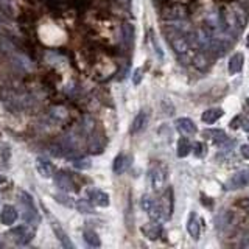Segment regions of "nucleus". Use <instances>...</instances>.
I'll use <instances>...</instances> for the list:
<instances>
[{
  "label": "nucleus",
  "instance_id": "f257e3e1",
  "mask_svg": "<svg viewBox=\"0 0 249 249\" xmlns=\"http://www.w3.org/2000/svg\"><path fill=\"white\" fill-rule=\"evenodd\" d=\"M224 27L228 28L232 35L238 33V31L246 27V11L240 3H231L221 14Z\"/></svg>",
  "mask_w": 249,
  "mask_h": 249
},
{
  "label": "nucleus",
  "instance_id": "f03ea898",
  "mask_svg": "<svg viewBox=\"0 0 249 249\" xmlns=\"http://www.w3.org/2000/svg\"><path fill=\"white\" fill-rule=\"evenodd\" d=\"M19 196H20V204L23 206V210H25V215H23V220L28 221V224H33L39 221V215H37V210L35 207V202H33V196L30 193L20 190L19 192Z\"/></svg>",
  "mask_w": 249,
  "mask_h": 249
},
{
  "label": "nucleus",
  "instance_id": "7ed1b4c3",
  "mask_svg": "<svg viewBox=\"0 0 249 249\" xmlns=\"http://www.w3.org/2000/svg\"><path fill=\"white\" fill-rule=\"evenodd\" d=\"M168 42H170L171 47H173V50H175L178 54H185L187 52L190 50V42H189V39H187V36L182 35L181 31H178L175 27L171 28V31L168 33Z\"/></svg>",
  "mask_w": 249,
  "mask_h": 249
},
{
  "label": "nucleus",
  "instance_id": "20e7f679",
  "mask_svg": "<svg viewBox=\"0 0 249 249\" xmlns=\"http://www.w3.org/2000/svg\"><path fill=\"white\" fill-rule=\"evenodd\" d=\"M8 237H10L14 243L18 245H27L31 241V238L35 237V226H18V228H13L8 232Z\"/></svg>",
  "mask_w": 249,
  "mask_h": 249
},
{
  "label": "nucleus",
  "instance_id": "39448f33",
  "mask_svg": "<svg viewBox=\"0 0 249 249\" xmlns=\"http://www.w3.org/2000/svg\"><path fill=\"white\" fill-rule=\"evenodd\" d=\"M150 184H151V189L154 192H163L165 189V184H167V170L165 167L162 165H154L150 170Z\"/></svg>",
  "mask_w": 249,
  "mask_h": 249
},
{
  "label": "nucleus",
  "instance_id": "423d86ee",
  "mask_svg": "<svg viewBox=\"0 0 249 249\" xmlns=\"http://www.w3.org/2000/svg\"><path fill=\"white\" fill-rule=\"evenodd\" d=\"M248 185H249V168H245L233 175L229 181L224 184V189L226 190H238V189H243V187H248Z\"/></svg>",
  "mask_w": 249,
  "mask_h": 249
},
{
  "label": "nucleus",
  "instance_id": "0eeeda50",
  "mask_svg": "<svg viewBox=\"0 0 249 249\" xmlns=\"http://www.w3.org/2000/svg\"><path fill=\"white\" fill-rule=\"evenodd\" d=\"M159 206L162 210V221H168L173 215V190L167 189L159 199Z\"/></svg>",
  "mask_w": 249,
  "mask_h": 249
},
{
  "label": "nucleus",
  "instance_id": "6e6552de",
  "mask_svg": "<svg viewBox=\"0 0 249 249\" xmlns=\"http://www.w3.org/2000/svg\"><path fill=\"white\" fill-rule=\"evenodd\" d=\"M49 215V220H50V226H52V229H53V232H54V235L58 237V240H59V243L64 246V248H73V245H72V241L69 240V237H67V233L64 232V229H62V226L59 224V221L56 220L54 216H52L50 213H47Z\"/></svg>",
  "mask_w": 249,
  "mask_h": 249
},
{
  "label": "nucleus",
  "instance_id": "1a4fd4ad",
  "mask_svg": "<svg viewBox=\"0 0 249 249\" xmlns=\"http://www.w3.org/2000/svg\"><path fill=\"white\" fill-rule=\"evenodd\" d=\"M202 136L210 139V140H213V142L220 146L233 145V142H231V140L228 139V136H226V132L223 129H206L204 132H202Z\"/></svg>",
  "mask_w": 249,
  "mask_h": 249
},
{
  "label": "nucleus",
  "instance_id": "9d476101",
  "mask_svg": "<svg viewBox=\"0 0 249 249\" xmlns=\"http://www.w3.org/2000/svg\"><path fill=\"white\" fill-rule=\"evenodd\" d=\"M162 18L167 20H171V22L184 20L185 19V8L181 5H171L162 11Z\"/></svg>",
  "mask_w": 249,
  "mask_h": 249
},
{
  "label": "nucleus",
  "instance_id": "9b49d317",
  "mask_svg": "<svg viewBox=\"0 0 249 249\" xmlns=\"http://www.w3.org/2000/svg\"><path fill=\"white\" fill-rule=\"evenodd\" d=\"M195 41H196L201 49H210L212 47V31H210V28H198L195 31Z\"/></svg>",
  "mask_w": 249,
  "mask_h": 249
},
{
  "label": "nucleus",
  "instance_id": "f8f14e48",
  "mask_svg": "<svg viewBox=\"0 0 249 249\" xmlns=\"http://www.w3.org/2000/svg\"><path fill=\"white\" fill-rule=\"evenodd\" d=\"M88 196L90 199L92 204H95L98 207H107L109 206V195L101 192V190H88Z\"/></svg>",
  "mask_w": 249,
  "mask_h": 249
},
{
  "label": "nucleus",
  "instance_id": "ddd939ff",
  "mask_svg": "<svg viewBox=\"0 0 249 249\" xmlns=\"http://www.w3.org/2000/svg\"><path fill=\"white\" fill-rule=\"evenodd\" d=\"M175 124H176V129L181 132L182 136H192L196 132V124H195L190 119H187V117L178 119Z\"/></svg>",
  "mask_w": 249,
  "mask_h": 249
},
{
  "label": "nucleus",
  "instance_id": "4468645a",
  "mask_svg": "<svg viewBox=\"0 0 249 249\" xmlns=\"http://www.w3.org/2000/svg\"><path fill=\"white\" fill-rule=\"evenodd\" d=\"M16 220H18V210L10 204L3 206L2 212H0V221H2V224L11 226V224H14Z\"/></svg>",
  "mask_w": 249,
  "mask_h": 249
},
{
  "label": "nucleus",
  "instance_id": "2eb2a0df",
  "mask_svg": "<svg viewBox=\"0 0 249 249\" xmlns=\"http://www.w3.org/2000/svg\"><path fill=\"white\" fill-rule=\"evenodd\" d=\"M54 184H56L61 190H66V192H70L75 189L72 179H70V176L67 173H64V171H59V173L54 175Z\"/></svg>",
  "mask_w": 249,
  "mask_h": 249
},
{
  "label": "nucleus",
  "instance_id": "dca6fc26",
  "mask_svg": "<svg viewBox=\"0 0 249 249\" xmlns=\"http://www.w3.org/2000/svg\"><path fill=\"white\" fill-rule=\"evenodd\" d=\"M187 231H189L190 237L193 240H198L201 235V226H199V220L198 216L195 215L193 212L189 215V221H187Z\"/></svg>",
  "mask_w": 249,
  "mask_h": 249
},
{
  "label": "nucleus",
  "instance_id": "f3484780",
  "mask_svg": "<svg viewBox=\"0 0 249 249\" xmlns=\"http://www.w3.org/2000/svg\"><path fill=\"white\" fill-rule=\"evenodd\" d=\"M142 232H143V235L146 238H150V240H158L160 237V233H162V228H160V224L159 221H153L150 224H146L142 228Z\"/></svg>",
  "mask_w": 249,
  "mask_h": 249
},
{
  "label": "nucleus",
  "instance_id": "a211bd4d",
  "mask_svg": "<svg viewBox=\"0 0 249 249\" xmlns=\"http://www.w3.org/2000/svg\"><path fill=\"white\" fill-rule=\"evenodd\" d=\"M36 168H37V173L41 175L42 178H52L53 176V165H52V162H49L44 158H39L36 160Z\"/></svg>",
  "mask_w": 249,
  "mask_h": 249
},
{
  "label": "nucleus",
  "instance_id": "6ab92c4d",
  "mask_svg": "<svg viewBox=\"0 0 249 249\" xmlns=\"http://www.w3.org/2000/svg\"><path fill=\"white\" fill-rule=\"evenodd\" d=\"M243 62H245V56L241 53H235L232 54L231 59H229V72L232 75L240 73L241 69H243Z\"/></svg>",
  "mask_w": 249,
  "mask_h": 249
},
{
  "label": "nucleus",
  "instance_id": "aec40b11",
  "mask_svg": "<svg viewBox=\"0 0 249 249\" xmlns=\"http://www.w3.org/2000/svg\"><path fill=\"white\" fill-rule=\"evenodd\" d=\"M129 167V158L124 154H119L117 158L114 159V165H112V170L115 175H122L126 171V168Z\"/></svg>",
  "mask_w": 249,
  "mask_h": 249
},
{
  "label": "nucleus",
  "instance_id": "412c9836",
  "mask_svg": "<svg viewBox=\"0 0 249 249\" xmlns=\"http://www.w3.org/2000/svg\"><path fill=\"white\" fill-rule=\"evenodd\" d=\"M221 115H223V109L212 107V109H207L206 112H202L201 120L204 122V123H207V124H212V123H215L218 119H220Z\"/></svg>",
  "mask_w": 249,
  "mask_h": 249
},
{
  "label": "nucleus",
  "instance_id": "4be33fe9",
  "mask_svg": "<svg viewBox=\"0 0 249 249\" xmlns=\"http://www.w3.org/2000/svg\"><path fill=\"white\" fill-rule=\"evenodd\" d=\"M146 122H148V115H146V112H145V111L139 112V114L136 115L134 122H132V124H131V132H132V134H137V132L142 131V129L145 128Z\"/></svg>",
  "mask_w": 249,
  "mask_h": 249
},
{
  "label": "nucleus",
  "instance_id": "5701e85b",
  "mask_svg": "<svg viewBox=\"0 0 249 249\" xmlns=\"http://www.w3.org/2000/svg\"><path fill=\"white\" fill-rule=\"evenodd\" d=\"M192 64L198 70H206L209 67V58L204 52H196L192 58Z\"/></svg>",
  "mask_w": 249,
  "mask_h": 249
},
{
  "label": "nucleus",
  "instance_id": "b1692460",
  "mask_svg": "<svg viewBox=\"0 0 249 249\" xmlns=\"http://www.w3.org/2000/svg\"><path fill=\"white\" fill-rule=\"evenodd\" d=\"M192 151V145L189 142V139H179L178 142V158H185V156H189Z\"/></svg>",
  "mask_w": 249,
  "mask_h": 249
},
{
  "label": "nucleus",
  "instance_id": "393cba45",
  "mask_svg": "<svg viewBox=\"0 0 249 249\" xmlns=\"http://www.w3.org/2000/svg\"><path fill=\"white\" fill-rule=\"evenodd\" d=\"M84 241H86V243H88L89 246H92V248H98V246L101 245L100 237H98L93 231H86V232H84Z\"/></svg>",
  "mask_w": 249,
  "mask_h": 249
},
{
  "label": "nucleus",
  "instance_id": "a878e982",
  "mask_svg": "<svg viewBox=\"0 0 249 249\" xmlns=\"http://www.w3.org/2000/svg\"><path fill=\"white\" fill-rule=\"evenodd\" d=\"M54 199H56L59 204H62V206H67V207H75V199L72 198V196H69V195H64V193H59V195H56L54 196Z\"/></svg>",
  "mask_w": 249,
  "mask_h": 249
},
{
  "label": "nucleus",
  "instance_id": "bb28decb",
  "mask_svg": "<svg viewBox=\"0 0 249 249\" xmlns=\"http://www.w3.org/2000/svg\"><path fill=\"white\" fill-rule=\"evenodd\" d=\"M154 204H156V201L150 196V195H143L142 199H140V207H142L146 213L154 207Z\"/></svg>",
  "mask_w": 249,
  "mask_h": 249
},
{
  "label": "nucleus",
  "instance_id": "cd10ccee",
  "mask_svg": "<svg viewBox=\"0 0 249 249\" xmlns=\"http://www.w3.org/2000/svg\"><path fill=\"white\" fill-rule=\"evenodd\" d=\"M192 150H193V153H195L196 158H204V156L207 154V146L202 142H195L192 145Z\"/></svg>",
  "mask_w": 249,
  "mask_h": 249
},
{
  "label": "nucleus",
  "instance_id": "c85d7f7f",
  "mask_svg": "<svg viewBox=\"0 0 249 249\" xmlns=\"http://www.w3.org/2000/svg\"><path fill=\"white\" fill-rule=\"evenodd\" d=\"M123 36H124V41H126L128 44L132 41V37H134V28H132V25L124 23L123 25Z\"/></svg>",
  "mask_w": 249,
  "mask_h": 249
},
{
  "label": "nucleus",
  "instance_id": "c756f323",
  "mask_svg": "<svg viewBox=\"0 0 249 249\" xmlns=\"http://www.w3.org/2000/svg\"><path fill=\"white\" fill-rule=\"evenodd\" d=\"M75 207L80 210V212H83V213H90L92 212V209H90V206L88 204V201H86V199H80L75 204Z\"/></svg>",
  "mask_w": 249,
  "mask_h": 249
},
{
  "label": "nucleus",
  "instance_id": "7c9ffc66",
  "mask_svg": "<svg viewBox=\"0 0 249 249\" xmlns=\"http://www.w3.org/2000/svg\"><path fill=\"white\" fill-rule=\"evenodd\" d=\"M73 165L76 168H80V170H88L90 167V160H88V159H76L73 162Z\"/></svg>",
  "mask_w": 249,
  "mask_h": 249
},
{
  "label": "nucleus",
  "instance_id": "2f4dec72",
  "mask_svg": "<svg viewBox=\"0 0 249 249\" xmlns=\"http://www.w3.org/2000/svg\"><path fill=\"white\" fill-rule=\"evenodd\" d=\"M241 122H243V115H237L235 119H232V120H231L229 126H231L232 129H237V128H240Z\"/></svg>",
  "mask_w": 249,
  "mask_h": 249
},
{
  "label": "nucleus",
  "instance_id": "473e14b6",
  "mask_svg": "<svg viewBox=\"0 0 249 249\" xmlns=\"http://www.w3.org/2000/svg\"><path fill=\"white\" fill-rule=\"evenodd\" d=\"M140 81H142V69H137L134 72V76H132V83L137 86L140 84Z\"/></svg>",
  "mask_w": 249,
  "mask_h": 249
},
{
  "label": "nucleus",
  "instance_id": "72a5a7b5",
  "mask_svg": "<svg viewBox=\"0 0 249 249\" xmlns=\"http://www.w3.org/2000/svg\"><path fill=\"white\" fill-rule=\"evenodd\" d=\"M238 207H240V209H243L245 212L249 213V199H240V201H238Z\"/></svg>",
  "mask_w": 249,
  "mask_h": 249
},
{
  "label": "nucleus",
  "instance_id": "f704fd0d",
  "mask_svg": "<svg viewBox=\"0 0 249 249\" xmlns=\"http://www.w3.org/2000/svg\"><path fill=\"white\" fill-rule=\"evenodd\" d=\"M240 153L245 159H249V145H241L240 146Z\"/></svg>",
  "mask_w": 249,
  "mask_h": 249
},
{
  "label": "nucleus",
  "instance_id": "c9c22d12",
  "mask_svg": "<svg viewBox=\"0 0 249 249\" xmlns=\"http://www.w3.org/2000/svg\"><path fill=\"white\" fill-rule=\"evenodd\" d=\"M238 246L249 249V237H243V238H241V240H240V243H238Z\"/></svg>",
  "mask_w": 249,
  "mask_h": 249
},
{
  "label": "nucleus",
  "instance_id": "e433bc0d",
  "mask_svg": "<svg viewBox=\"0 0 249 249\" xmlns=\"http://www.w3.org/2000/svg\"><path fill=\"white\" fill-rule=\"evenodd\" d=\"M241 128H243L246 132H249V119H246V117H243V122H241Z\"/></svg>",
  "mask_w": 249,
  "mask_h": 249
},
{
  "label": "nucleus",
  "instance_id": "4c0bfd02",
  "mask_svg": "<svg viewBox=\"0 0 249 249\" xmlns=\"http://www.w3.org/2000/svg\"><path fill=\"white\" fill-rule=\"evenodd\" d=\"M5 182V178L2 176V175H0V184H3Z\"/></svg>",
  "mask_w": 249,
  "mask_h": 249
},
{
  "label": "nucleus",
  "instance_id": "58836bf2",
  "mask_svg": "<svg viewBox=\"0 0 249 249\" xmlns=\"http://www.w3.org/2000/svg\"><path fill=\"white\" fill-rule=\"evenodd\" d=\"M240 3H249V0H238Z\"/></svg>",
  "mask_w": 249,
  "mask_h": 249
},
{
  "label": "nucleus",
  "instance_id": "ea45409f",
  "mask_svg": "<svg viewBox=\"0 0 249 249\" xmlns=\"http://www.w3.org/2000/svg\"><path fill=\"white\" fill-rule=\"evenodd\" d=\"M246 45L249 47V35H248V37H246Z\"/></svg>",
  "mask_w": 249,
  "mask_h": 249
},
{
  "label": "nucleus",
  "instance_id": "a19ab883",
  "mask_svg": "<svg viewBox=\"0 0 249 249\" xmlns=\"http://www.w3.org/2000/svg\"><path fill=\"white\" fill-rule=\"evenodd\" d=\"M246 101H248V106H249V98H248V100H246Z\"/></svg>",
  "mask_w": 249,
  "mask_h": 249
}]
</instances>
